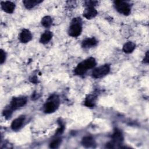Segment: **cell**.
I'll use <instances>...</instances> for the list:
<instances>
[{
  "label": "cell",
  "instance_id": "obj_1",
  "mask_svg": "<svg viewBox=\"0 0 149 149\" xmlns=\"http://www.w3.org/2000/svg\"><path fill=\"white\" fill-rule=\"evenodd\" d=\"M95 65V59L93 57H90L79 63L74 69V73L77 75H83L88 69L94 68Z\"/></svg>",
  "mask_w": 149,
  "mask_h": 149
},
{
  "label": "cell",
  "instance_id": "obj_2",
  "mask_svg": "<svg viewBox=\"0 0 149 149\" xmlns=\"http://www.w3.org/2000/svg\"><path fill=\"white\" fill-rule=\"evenodd\" d=\"M59 105V99L57 95L54 94L50 96L44 106V111L47 113L55 112Z\"/></svg>",
  "mask_w": 149,
  "mask_h": 149
},
{
  "label": "cell",
  "instance_id": "obj_3",
  "mask_svg": "<svg viewBox=\"0 0 149 149\" xmlns=\"http://www.w3.org/2000/svg\"><path fill=\"white\" fill-rule=\"evenodd\" d=\"M82 26L80 18H74L69 26L68 33L69 36L76 37H78L81 33Z\"/></svg>",
  "mask_w": 149,
  "mask_h": 149
},
{
  "label": "cell",
  "instance_id": "obj_4",
  "mask_svg": "<svg viewBox=\"0 0 149 149\" xmlns=\"http://www.w3.org/2000/svg\"><path fill=\"white\" fill-rule=\"evenodd\" d=\"M114 5L116 9L120 13L124 15H129L131 12L130 5L123 1H114Z\"/></svg>",
  "mask_w": 149,
  "mask_h": 149
},
{
  "label": "cell",
  "instance_id": "obj_5",
  "mask_svg": "<svg viewBox=\"0 0 149 149\" xmlns=\"http://www.w3.org/2000/svg\"><path fill=\"white\" fill-rule=\"evenodd\" d=\"M110 71V66L108 64L102 65L94 69L92 72V76L94 78L98 79L107 75Z\"/></svg>",
  "mask_w": 149,
  "mask_h": 149
},
{
  "label": "cell",
  "instance_id": "obj_6",
  "mask_svg": "<svg viewBox=\"0 0 149 149\" xmlns=\"http://www.w3.org/2000/svg\"><path fill=\"white\" fill-rule=\"evenodd\" d=\"M123 137L122 132L118 130L115 129L112 135V141L107 144L106 147L107 148H114L116 144H120V143L123 141Z\"/></svg>",
  "mask_w": 149,
  "mask_h": 149
},
{
  "label": "cell",
  "instance_id": "obj_7",
  "mask_svg": "<svg viewBox=\"0 0 149 149\" xmlns=\"http://www.w3.org/2000/svg\"><path fill=\"white\" fill-rule=\"evenodd\" d=\"M27 103V98L25 97H14L10 101V108L12 109H16L23 107Z\"/></svg>",
  "mask_w": 149,
  "mask_h": 149
},
{
  "label": "cell",
  "instance_id": "obj_8",
  "mask_svg": "<svg viewBox=\"0 0 149 149\" xmlns=\"http://www.w3.org/2000/svg\"><path fill=\"white\" fill-rule=\"evenodd\" d=\"M1 7L5 12L12 13L15 10V5L10 1H3L1 2Z\"/></svg>",
  "mask_w": 149,
  "mask_h": 149
},
{
  "label": "cell",
  "instance_id": "obj_9",
  "mask_svg": "<svg viewBox=\"0 0 149 149\" xmlns=\"http://www.w3.org/2000/svg\"><path fill=\"white\" fill-rule=\"evenodd\" d=\"M97 15V11L93 6H87L84 13L83 16L87 19L94 18Z\"/></svg>",
  "mask_w": 149,
  "mask_h": 149
},
{
  "label": "cell",
  "instance_id": "obj_10",
  "mask_svg": "<svg viewBox=\"0 0 149 149\" xmlns=\"http://www.w3.org/2000/svg\"><path fill=\"white\" fill-rule=\"evenodd\" d=\"M19 38L22 42L26 43L31 40L32 38L31 33L29 30L23 29L20 34Z\"/></svg>",
  "mask_w": 149,
  "mask_h": 149
},
{
  "label": "cell",
  "instance_id": "obj_11",
  "mask_svg": "<svg viewBox=\"0 0 149 149\" xmlns=\"http://www.w3.org/2000/svg\"><path fill=\"white\" fill-rule=\"evenodd\" d=\"M24 120V116H20L18 118H17L16 119H15V120H13V121L11 123V128L13 130H17L18 129H19Z\"/></svg>",
  "mask_w": 149,
  "mask_h": 149
},
{
  "label": "cell",
  "instance_id": "obj_12",
  "mask_svg": "<svg viewBox=\"0 0 149 149\" xmlns=\"http://www.w3.org/2000/svg\"><path fill=\"white\" fill-rule=\"evenodd\" d=\"M82 144L86 147H92L95 145V141L91 136H85L82 139Z\"/></svg>",
  "mask_w": 149,
  "mask_h": 149
},
{
  "label": "cell",
  "instance_id": "obj_13",
  "mask_svg": "<svg viewBox=\"0 0 149 149\" xmlns=\"http://www.w3.org/2000/svg\"><path fill=\"white\" fill-rule=\"evenodd\" d=\"M97 44V41L94 38H86L82 42V47L84 48H89L95 46Z\"/></svg>",
  "mask_w": 149,
  "mask_h": 149
},
{
  "label": "cell",
  "instance_id": "obj_14",
  "mask_svg": "<svg viewBox=\"0 0 149 149\" xmlns=\"http://www.w3.org/2000/svg\"><path fill=\"white\" fill-rule=\"evenodd\" d=\"M52 34L51 31H45L41 36L40 41L42 44H47L51 40V39L52 38Z\"/></svg>",
  "mask_w": 149,
  "mask_h": 149
},
{
  "label": "cell",
  "instance_id": "obj_15",
  "mask_svg": "<svg viewBox=\"0 0 149 149\" xmlns=\"http://www.w3.org/2000/svg\"><path fill=\"white\" fill-rule=\"evenodd\" d=\"M136 48V44L133 42H127L125 43L123 47V51L127 54L132 52Z\"/></svg>",
  "mask_w": 149,
  "mask_h": 149
},
{
  "label": "cell",
  "instance_id": "obj_16",
  "mask_svg": "<svg viewBox=\"0 0 149 149\" xmlns=\"http://www.w3.org/2000/svg\"><path fill=\"white\" fill-rule=\"evenodd\" d=\"M41 2L42 1L39 0H24L23 1V3L27 9H31Z\"/></svg>",
  "mask_w": 149,
  "mask_h": 149
},
{
  "label": "cell",
  "instance_id": "obj_17",
  "mask_svg": "<svg viewBox=\"0 0 149 149\" xmlns=\"http://www.w3.org/2000/svg\"><path fill=\"white\" fill-rule=\"evenodd\" d=\"M95 97L93 95H90L86 98L84 104L85 105L88 107H93L95 105Z\"/></svg>",
  "mask_w": 149,
  "mask_h": 149
},
{
  "label": "cell",
  "instance_id": "obj_18",
  "mask_svg": "<svg viewBox=\"0 0 149 149\" xmlns=\"http://www.w3.org/2000/svg\"><path fill=\"white\" fill-rule=\"evenodd\" d=\"M52 19L49 16H46L44 17L41 20L42 25L45 27H49L52 24Z\"/></svg>",
  "mask_w": 149,
  "mask_h": 149
},
{
  "label": "cell",
  "instance_id": "obj_19",
  "mask_svg": "<svg viewBox=\"0 0 149 149\" xmlns=\"http://www.w3.org/2000/svg\"><path fill=\"white\" fill-rule=\"evenodd\" d=\"M61 143V139L59 138L54 139L49 144V147L51 148H58Z\"/></svg>",
  "mask_w": 149,
  "mask_h": 149
},
{
  "label": "cell",
  "instance_id": "obj_20",
  "mask_svg": "<svg viewBox=\"0 0 149 149\" xmlns=\"http://www.w3.org/2000/svg\"><path fill=\"white\" fill-rule=\"evenodd\" d=\"M12 111L13 109H12L10 107L9 108H8V109H6L3 111V115L5 116V118H10L12 113Z\"/></svg>",
  "mask_w": 149,
  "mask_h": 149
},
{
  "label": "cell",
  "instance_id": "obj_21",
  "mask_svg": "<svg viewBox=\"0 0 149 149\" xmlns=\"http://www.w3.org/2000/svg\"><path fill=\"white\" fill-rule=\"evenodd\" d=\"M98 3L97 1H86L85 2V5H86V6H93L94 7V6Z\"/></svg>",
  "mask_w": 149,
  "mask_h": 149
},
{
  "label": "cell",
  "instance_id": "obj_22",
  "mask_svg": "<svg viewBox=\"0 0 149 149\" xmlns=\"http://www.w3.org/2000/svg\"><path fill=\"white\" fill-rule=\"evenodd\" d=\"M0 59H1V63H3V62L5 61L6 59V54L5 52L1 49V56H0Z\"/></svg>",
  "mask_w": 149,
  "mask_h": 149
},
{
  "label": "cell",
  "instance_id": "obj_23",
  "mask_svg": "<svg viewBox=\"0 0 149 149\" xmlns=\"http://www.w3.org/2000/svg\"><path fill=\"white\" fill-rule=\"evenodd\" d=\"M148 52L147 51L146 52V54L145 55V57H144V63H148Z\"/></svg>",
  "mask_w": 149,
  "mask_h": 149
},
{
  "label": "cell",
  "instance_id": "obj_24",
  "mask_svg": "<svg viewBox=\"0 0 149 149\" xmlns=\"http://www.w3.org/2000/svg\"><path fill=\"white\" fill-rule=\"evenodd\" d=\"M32 79L33 80H31V81L33 82V83H37V78H36V77H32Z\"/></svg>",
  "mask_w": 149,
  "mask_h": 149
}]
</instances>
